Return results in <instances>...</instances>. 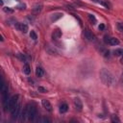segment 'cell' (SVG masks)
<instances>
[{"label": "cell", "mask_w": 123, "mask_h": 123, "mask_svg": "<svg viewBox=\"0 0 123 123\" xmlns=\"http://www.w3.org/2000/svg\"><path fill=\"white\" fill-rule=\"evenodd\" d=\"M99 75H100V79H101V81H102V83H103L104 85L109 86L114 85V83H115V78H114L113 74H112L110 70H108V69H106V68H102V69L100 70Z\"/></svg>", "instance_id": "1"}, {"label": "cell", "mask_w": 123, "mask_h": 123, "mask_svg": "<svg viewBox=\"0 0 123 123\" xmlns=\"http://www.w3.org/2000/svg\"><path fill=\"white\" fill-rule=\"evenodd\" d=\"M1 90V96H2V104L4 106V109L7 110L8 108V104H9V88L8 86L4 83V81H2V85L0 87Z\"/></svg>", "instance_id": "2"}, {"label": "cell", "mask_w": 123, "mask_h": 123, "mask_svg": "<svg viewBox=\"0 0 123 123\" xmlns=\"http://www.w3.org/2000/svg\"><path fill=\"white\" fill-rule=\"evenodd\" d=\"M18 98H19V95L18 94H15L13 95L10 100H9V104H8V110L10 111H12L17 105H18Z\"/></svg>", "instance_id": "3"}, {"label": "cell", "mask_w": 123, "mask_h": 123, "mask_svg": "<svg viewBox=\"0 0 123 123\" xmlns=\"http://www.w3.org/2000/svg\"><path fill=\"white\" fill-rule=\"evenodd\" d=\"M37 116V108L35 105H28V119L34 121Z\"/></svg>", "instance_id": "4"}, {"label": "cell", "mask_w": 123, "mask_h": 123, "mask_svg": "<svg viewBox=\"0 0 123 123\" xmlns=\"http://www.w3.org/2000/svg\"><path fill=\"white\" fill-rule=\"evenodd\" d=\"M84 36H85V38H86V40H88V41H93V40H95V38H96L95 35H94L91 31H89V30H87V29L84 31Z\"/></svg>", "instance_id": "5"}, {"label": "cell", "mask_w": 123, "mask_h": 123, "mask_svg": "<svg viewBox=\"0 0 123 123\" xmlns=\"http://www.w3.org/2000/svg\"><path fill=\"white\" fill-rule=\"evenodd\" d=\"M20 108H21V105L20 104H18L12 111H11V113H12V118L13 119V120H15V119H17V117L19 116V111H20Z\"/></svg>", "instance_id": "6"}, {"label": "cell", "mask_w": 123, "mask_h": 123, "mask_svg": "<svg viewBox=\"0 0 123 123\" xmlns=\"http://www.w3.org/2000/svg\"><path fill=\"white\" fill-rule=\"evenodd\" d=\"M14 26H15V28L17 30H19V31H21L23 33H27V31H28V25L25 24V23H19V22H17V23L14 24Z\"/></svg>", "instance_id": "7"}, {"label": "cell", "mask_w": 123, "mask_h": 123, "mask_svg": "<svg viewBox=\"0 0 123 123\" xmlns=\"http://www.w3.org/2000/svg\"><path fill=\"white\" fill-rule=\"evenodd\" d=\"M105 42L110 44V45H118L119 44V40L115 37H107L105 38Z\"/></svg>", "instance_id": "8"}, {"label": "cell", "mask_w": 123, "mask_h": 123, "mask_svg": "<svg viewBox=\"0 0 123 123\" xmlns=\"http://www.w3.org/2000/svg\"><path fill=\"white\" fill-rule=\"evenodd\" d=\"M41 104H42V107L47 111H49V112H51L52 111V105H51V103L48 101V100H46V99H43L42 101H41Z\"/></svg>", "instance_id": "9"}, {"label": "cell", "mask_w": 123, "mask_h": 123, "mask_svg": "<svg viewBox=\"0 0 123 123\" xmlns=\"http://www.w3.org/2000/svg\"><path fill=\"white\" fill-rule=\"evenodd\" d=\"M42 10V4L40 3H37L33 6V9H32V12L34 14H38Z\"/></svg>", "instance_id": "10"}, {"label": "cell", "mask_w": 123, "mask_h": 123, "mask_svg": "<svg viewBox=\"0 0 123 123\" xmlns=\"http://www.w3.org/2000/svg\"><path fill=\"white\" fill-rule=\"evenodd\" d=\"M73 103H74V106H75V108H76L77 111H81L83 110V103H82V101H81L80 98H75L74 101H73Z\"/></svg>", "instance_id": "11"}, {"label": "cell", "mask_w": 123, "mask_h": 123, "mask_svg": "<svg viewBox=\"0 0 123 123\" xmlns=\"http://www.w3.org/2000/svg\"><path fill=\"white\" fill-rule=\"evenodd\" d=\"M61 37H62V31H60L59 29L55 30V31L53 32V34H52V37H53V39H59Z\"/></svg>", "instance_id": "12"}, {"label": "cell", "mask_w": 123, "mask_h": 123, "mask_svg": "<svg viewBox=\"0 0 123 123\" xmlns=\"http://www.w3.org/2000/svg\"><path fill=\"white\" fill-rule=\"evenodd\" d=\"M43 74H44L43 69H42L40 66H37V67L36 68V76L38 77V78H40V77L43 76Z\"/></svg>", "instance_id": "13"}, {"label": "cell", "mask_w": 123, "mask_h": 123, "mask_svg": "<svg viewBox=\"0 0 123 123\" xmlns=\"http://www.w3.org/2000/svg\"><path fill=\"white\" fill-rule=\"evenodd\" d=\"M60 112L61 113H64V112H66L67 111V110H68V106H67V104H65V103H62L61 106H60Z\"/></svg>", "instance_id": "14"}, {"label": "cell", "mask_w": 123, "mask_h": 123, "mask_svg": "<svg viewBox=\"0 0 123 123\" xmlns=\"http://www.w3.org/2000/svg\"><path fill=\"white\" fill-rule=\"evenodd\" d=\"M62 16V13H61V12H57V13H54V14H52V16H51V21H56V20H58L59 18H61Z\"/></svg>", "instance_id": "15"}, {"label": "cell", "mask_w": 123, "mask_h": 123, "mask_svg": "<svg viewBox=\"0 0 123 123\" xmlns=\"http://www.w3.org/2000/svg\"><path fill=\"white\" fill-rule=\"evenodd\" d=\"M23 72L26 74V75H29L31 73V67L28 63H25L24 66H23Z\"/></svg>", "instance_id": "16"}, {"label": "cell", "mask_w": 123, "mask_h": 123, "mask_svg": "<svg viewBox=\"0 0 123 123\" xmlns=\"http://www.w3.org/2000/svg\"><path fill=\"white\" fill-rule=\"evenodd\" d=\"M17 57H18V59L20 60V61H22V62H27L28 60H29V58L27 57V56H25L24 54H21V53H19L18 55H17Z\"/></svg>", "instance_id": "17"}, {"label": "cell", "mask_w": 123, "mask_h": 123, "mask_svg": "<svg viewBox=\"0 0 123 123\" xmlns=\"http://www.w3.org/2000/svg\"><path fill=\"white\" fill-rule=\"evenodd\" d=\"M113 54H114L116 57H120V56L123 55V49H120V48L115 49V50L113 51Z\"/></svg>", "instance_id": "18"}, {"label": "cell", "mask_w": 123, "mask_h": 123, "mask_svg": "<svg viewBox=\"0 0 123 123\" xmlns=\"http://www.w3.org/2000/svg\"><path fill=\"white\" fill-rule=\"evenodd\" d=\"M46 49H47L48 53H49V54H51V55L57 54V51H56V49H55V48H51V49H50V46H49V45H48V46L46 47Z\"/></svg>", "instance_id": "19"}, {"label": "cell", "mask_w": 123, "mask_h": 123, "mask_svg": "<svg viewBox=\"0 0 123 123\" xmlns=\"http://www.w3.org/2000/svg\"><path fill=\"white\" fill-rule=\"evenodd\" d=\"M111 122H116V123H118V122H120V119L117 117V115H111Z\"/></svg>", "instance_id": "20"}, {"label": "cell", "mask_w": 123, "mask_h": 123, "mask_svg": "<svg viewBox=\"0 0 123 123\" xmlns=\"http://www.w3.org/2000/svg\"><path fill=\"white\" fill-rule=\"evenodd\" d=\"M30 37H31L32 39H34V40H36V39L37 38V34H36L35 31H31V33H30Z\"/></svg>", "instance_id": "21"}, {"label": "cell", "mask_w": 123, "mask_h": 123, "mask_svg": "<svg viewBox=\"0 0 123 123\" xmlns=\"http://www.w3.org/2000/svg\"><path fill=\"white\" fill-rule=\"evenodd\" d=\"M88 18L90 20V22H92V24H95L96 23V18L93 14H88Z\"/></svg>", "instance_id": "22"}, {"label": "cell", "mask_w": 123, "mask_h": 123, "mask_svg": "<svg viewBox=\"0 0 123 123\" xmlns=\"http://www.w3.org/2000/svg\"><path fill=\"white\" fill-rule=\"evenodd\" d=\"M117 30H118L119 32L123 33V23H121V22L117 23Z\"/></svg>", "instance_id": "23"}, {"label": "cell", "mask_w": 123, "mask_h": 123, "mask_svg": "<svg viewBox=\"0 0 123 123\" xmlns=\"http://www.w3.org/2000/svg\"><path fill=\"white\" fill-rule=\"evenodd\" d=\"M3 10H4V12H9V13L13 12V10H12V9H11V8H8V7H4V8H3Z\"/></svg>", "instance_id": "24"}, {"label": "cell", "mask_w": 123, "mask_h": 123, "mask_svg": "<svg viewBox=\"0 0 123 123\" xmlns=\"http://www.w3.org/2000/svg\"><path fill=\"white\" fill-rule=\"evenodd\" d=\"M18 10H20V11H22V10H25L26 9V5L25 4H19L17 7H16Z\"/></svg>", "instance_id": "25"}, {"label": "cell", "mask_w": 123, "mask_h": 123, "mask_svg": "<svg viewBox=\"0 0 123 123\" xmlns=\"http://www.w3.org/2000/svg\"><path fill=\"white\" fill-rule=\"evenodd\" d=\"M37 90H38L39 92H41V93H45V92H47V89H46V88H44L43 86H38Z\"/></svg>", "instance_id": "26"}, {"label": "cell", "mask_w": 123, "mask_h": 123, "mask_svg": "<svg viewBox=\"0 0 123 123\" xmlns=\"http://www.w3.org/2000/svg\"><path fill=\"white\" fill-rule=\"evenodd\" d=\"M41 122H43V123H51V120L48 119L47 117H42L41 118Z\"/></svg>", "instance_id": "27"}, {"label": "cell", "mask_w": 123, "mask_h": 123, "mask_svg": "<svg viewBox=\"0 0 123 123\" xmlns=\"http://www.w3.org/2000/svg\"><path fill=\"white\" fill-rule=\"evenodd\" d=\"M98 28H99V30H101V31H103V30L105 29V25H104V24H100Z\"/></svg>", "instance_id": "28"}, {"label": "cell", "mask_w": 123, "mask_h": 123, "mask_svg": "<svg viewBox=\"0 0 123 123\" xmlns=\"http://www.w3.org/2000/svg\"><path fill=\"white\" fill-rule=\"evenodd\" d=\"M121 57H122V59H121V62H122V63H123V55H122V56H121Z\"/></svg>", "instance_id": "29"}, {"label": "cell", "mask_w": 123, "mask_h": 123, "mask_svg": "<svg viewBox=\"0 0 123 123\" xmlns=\"http://www.w3.org/2000/svg\"><path fill=\"white\" fill-rule=\"evenodd\" d=\"M122 76H123V72H122Z\"/></svg>", "instance_id": "30"}]
</instances>
